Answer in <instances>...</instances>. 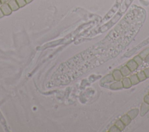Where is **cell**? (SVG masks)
<instances>
[{
  "label": "cell",
  "instance_id": "cell-1",
  "mask_svg": "<svg viewBox=\"0 0 149 132\" xmlns=\"http://www.w3.org/2000/svg\"><path fill=\"white\" fill-rule=\"evenodd\" d=\"M126 66L128 67V68L130 69L131 72H133L134 70H135L137 68L139 65L133 59L128 62L127 64H126Z\"/></svg>",
  "mask_w": 149,
  "mask_h": 132
},
{
  "label": "cell",
  "instance_id": "cell-2",
  "mask_svg": "<svg viewBox=\"0 0 149 132\" xmlns=\"http://www.w3.org/2000/svg\"><path fill=\"white\" fill-rule=\"evenodd\" d=\"M112 75L113 76L114 80H116V81H120L124 76L120 70H115Z\"/></svg>",
  "mask_w": 149,
  "mask_h": 132
},
{
  "label": "cell",
  "instance_id": "cell-3",
  "mask_svg": "<svg viewBox=\"0 0 149 132\" xmlns=\"http://www.w3.org/2000/svg\"><path fill=\"white\" fill-rule=\"evenodd\" d=\"M122 83L123 87L126 88L131 87V86L132 85V82H131L130 78H124V79L122 80Z\"/></svg>",
  "mask_w": 149,
  "mask_h": 132
},
{
  "label": "cell",
  "instance_id": "cell-4",
  "mask_svg": "<svg viewBox=\"0 0 149 132\" xmlns=\"http://www.w3.org/2000/svg\"><path fill=\"white\" fill-rule=\"evenodd\" d=\"M120 120H121V121L124 123V124L125 125V126H126V125H128L129 123H131V120L132 119H131V117H129L128 115H125L123 116H122V117Z\"/></svg>",
  "mask_w": 149,
  "mask_h": 132
},
{
  "label": "cell",
  "instance_id": "cell-5",
  "mask_svg": "<svg viewBox=\"0 0 149 132\" xmlns=\"http://www.w3.org/2000/svg\"><path fill=\"white\" fill-rule=\"evenodd\" d=\"M120 70H121V73L124 76H126L129 75L131 72L130 69L128 68V67L126 65L124 66V67H122Z\"/></svg>",
  "mask_w": 149,
  "mask_h": 132
},
{
  "label": "cell",
  "instance_id": "cell-6",
  "mask_svg": "<svg viewBox=\"0 0 149 132\" xmlns=\"http://www.w3.org/2000/svg\"><path fill=\"white\" fill-rule=\"evenodd\" d=\"M139 113V111L137 109H133V110L131 111L130 112H128V115L131 117V119H133L137 115V114Z\"/></svg>",
  "mask_w": 149,
  "mask_h": 132
},
{
  "label": "cell",
  "instance_id": "cell-7",
  "mask_svg": "<svg viewBox=\"0 0 149 132\" xmlns=\"http://www.w3.org/2000/svg\"><path fill=\"white\" fill-rule=\"evenodd\" d=\"M129 78H130V80L133 85L137 84V83L140 82V80H139L137 75H133Z\"/></svg>",
  "mask_w": 149,
  "mask_h": 132
},
{
  "label": "cell",
  "instance_id": "cell-8",
  "mask_svg": "<svg viewBox=\"0 0 149 132\" xmlns=\"http://www.w3.org/2000/svg\"><path fill=\"white\" fill-rule=\"evenodd\" d=\"M124 87H123V84L122 82H116V83H114L113 84H111V88H113L114 90H116V89H119V88Z\"/></svg>",
  "mask_w": 149,
  "mask_h": 132
},
{
  "label": "cell",
  "instance_id": "cell-9",
  "mask_svg": "<svg viewBox=\"0 0 149 132\" xmlns=\"http://www.w3.org/2000/svg\"><path fill=\"white\" fill-rule=\"evenodd\" d=\"M1 9H2V11L5 15H9L11 12V10H12V9L9 7V6L6 5H5L2 6Z\"/></svg>",
  "mask_w": 149,
  "mask_h": 132
},
{
  "label": "cell",
  "instance_id": "cell-10",
  "mask_svg": "<svg viewBox=\"0 0 149 132\" xmlns=\"http://www.w3.org/2000/svg\"><path fill=\"white\" fill-rule=\"evenodd\" d=\"M149 54V48H147V49H146L145 50L142 51V52L139 54V55L140 56L143 60H145L146 58L147 57V56Z\"/></svg>",
  "mask_w": 149,
  "mask_h": 132
},
{
  "label": "cell",
  "instance_id": "cell-11",
  "mask_svg": "<svg viewBox=\"0 0 149 132\" xmlns=\"http://www.w3.org/2000/svg\"><path fill=\"white\" fill-rule=\"evenodd\" d=\"M149 105L148 104H147V103H143V104H142V108H141V111H140V114L141 115H143V111L144 110H145V114L147 112V111H149Z\"/></svg>",
  "mask_w": 149,
  "mask_h": 132
},
{
  "label": "cell",
  "instance_id": "cell-12",
  "mask_svg": "<svg viewBox=\"0 0 149 132\" xmlns=\"http://www.w3.org/2000/svg\"><path fill=\"white\" fill-rule=\"evenodd\" d=\"M115 126L119 129V130H124L125 129V125H124V123H123L121 120H119L118 121L116 122V124H115Z\"/></svg>",
  "mask_w": 149,
  "mask_h": 132
},
{
  "label": "cell",
  "instance_id": "cell-13",
  "mask_svg": "<svg viewBox=\"0 0 149 132\" xmlns=\"http://www.w3.org/2000/svg\"><path fill=\"white\" fill-rule=\"evenodd\" d=\"M137 77H138L139 80H140V82H142L143 81V80H145L146 79V76L145 72L143 70V71H141L137 74Z\"/></svg>",
  "mask_w": 149,
  "mask_h": 132
},
{
  "label": "cell",
  "instance_id": "cell-14",
  "mask_svg": "<svg viewBox=\"0 0 149 132\" xmlns=\"http://www.w3.org/2000/svg\"><path fill=\"white\" fill-rule=\"evenodd\" d=\"M114 80V79L113 78V75H108L104 79L103 81L105 82V83H110V82H112Z\"/></svg>",
  "mask_w": 149,
  "mask_h": 132
},
{
  "label": "cell",
  "instance_id": "cell-15",
  "mask_svg": "<svg viewBox=\"0 0 149 132\" xmlns=\"http://www.w3.org/2000/svg\"><path fill=\"white\" fill-rule=\"evenodd\" d=\"M133 59H134V61H135V62H136V63L138 64L139 65H140L142 64V62H143V59H142L139 55H137V56H136V57H134Z\"/></svg>",
  "mask_w": 149,
  "mask_h": 132
},
{
  "label": "cell",
  "instance_id": "cell-16",
  "mask_svg": "<svg viewBox=\"0 0 149 132\" xmlns=\"http://www.w3.org/2000/svg\"><path fill=\"white\" fill-rule=\"evenodd\" d=\"M143 71H144V72H145V74L146 76V78H149V68L145 69Z\"/></svg>",
  "mask_w": 149,
  "mask_h": 132
},
{
  "label": "cell",
  "instance_id": "cell-17",
  "mask_svg": "<svg viewBox=\"0 0 149 132\" xmlns=\"http://www.w3.org/2000/svg\"><path fill=\"white\" fill-rule=\"evenodd\" d=\"M144 101H145V102L147 103V104H148L149 105V94L145 97V98H144Z\"/></svg>",
  "mask_w": 149,
  "mask_h": 132
},
{
  "label": "cell",
  "instance_id": "cell-18",
  "mask_svg": "<svg viewBox=\"0 0 149 132\" xmlns=\"http://www.w3.org/2000/svg\"><path fill=\"white\" fill-rule=\"evenodd\" d=\"M146 59V60L147 61H149V54H148V55L147 56V57L146 58V59Z\"/></svg>",
  "mask_w": 149,
  "mask_h": 132
},
{
  "label": "cell",
  "instance_id": "cell-19",
  "mask_svg": "<svg viewBox=\"0 0 149 132\" xmlns=\"http://www.w3.org/2000/svg\"></svg>",
  "mask_w": 149,
  "mask_h": 132
}]
</instances>
